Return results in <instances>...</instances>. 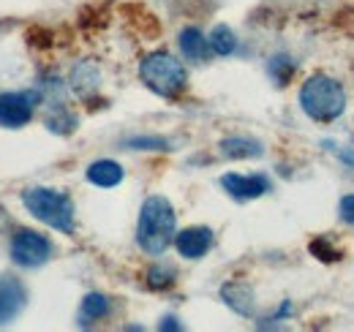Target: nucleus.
<instances>
[{"instance_id":"f257e3e1","label":"nucleus","mask_w":354,"mask_h":332,"mask_svg":"<svg viewBox=\"0 0 354 332\" xmlns=\"http://www.w3.org/2000/svg\"><path fill=\"white\" fill-rule=\"evenodd\" d=\"M175 208L164 196H150L139 210L136 223V240L150 256H161L175 240Z\"/></svg>"},{"instance_id":"f03ea898","label":"nucleus","mask_w":354,"mask_h":332,"mask_svg":"<svg viewBox=\"0 0 354 332\" xmlns=\"http://www.w3.org/2000/svg\"><path fill=\"white\" fill-rule=\"evenodd\" d=\"M300 107L316 123H330L335 118L344 115L346 109V93L338 80L324 77V74H313L308 82L300 90Z\"/></svg>"},{"instance_id":"7ed1b4c3","label":"nucleus","mask_w":354,"mask_h":332,"mask_svg":"<svg viewBox=\"0 0 354 332\" xmlns=\"http://www.w3.org/2000/svg\"><path fill=\"white\" fill-rule=\"evenodd\" d=\"M22 205L41 223L63 234H74V202L66 194L55 188H28L22 191Z\"/></svg>"},{"instance_id":"20e7f679","label":"nucleus","mask_w":354,"mask_h":332,"mask_svg":"<svg viewBox=\"0 0 354 332\" xmlns=\"http://www.w3.org/2000/svg\"><path fill=\"white\" fill-rule=\"evenodd\" d=\"M139 77L153 93H158L164 98H177L185 90V82H188L183 63L175 60L172 55H167V52L147 55L139 66Z\"/></svg>"},{"instance_id":"39448f33","label":"nucleus","mask_w":354,"mask_h":332,"mask_svg":"<svg viewBox=\"0 0 354 332\" xmlns=\"http://www.w3.org/2000/svg\"><path fill=\"white\" fill-rule=\"evenodd\" d=\"M52 256V243L46 240L44 234L22 229L14 234L11 240V259L19 267H41L46 259Z\"/></svg>"},{"instance_id":"423d86ee","label":"nucleus","mask_w":354,"mask_h":332,"mask_svg":"<svg viewBox=\"0 0 354 332\" xmlns=\"http://www.w3.org/2000/svg\"><path fill=\"white\" fill-rule=\"evenodd\" d=\"M39 104V93H3L0 95V125L3 128H22L30 123L33 109Z\"/></svg>"},{"instance_id":"0eeeda50","label":"nucleus","mask_w":354,"mask_h":332,"mask_svg":"<svg viewBox=\"0 0 354 332\" xmlns=\"http://www.w3.org/2000/svg\"><path fill=\"white\" fill-rule=\"evenodd\" d=\"M120 14L126 17L129 28H131L139 39H145V42H158L161 39L164 25H161V19L145 3H123L120 6Z\"/></svg>"},{"instance_id":"6e6552de","label":"nucleus","mask_w":354,"mask_h":332,"mask_svg":"<svg viewBox=\"0 0 354 332\" xmlns=\"http://www.w3.org/2000/svg\"><path fill=\"white\" fill-rule=\"evenodd\" d=\"M221 185L234 199H259L270 191V180L262 174H223Z\"/></svg>"},{"instance_id":"1a4fd4ad","label":"nucleus","mask_w":354,"mask_h":332,"mask_svg":"<svg viewBox=\"0 0 354 332\" xmlns=\"http://www.w3.org/2000/svg\"><path fill=\"white\" fill-rule=\"evenodd\" d=\"M28 302L25 286L17 278H0V327L14 322Z\"/></svg>"},{"instance_id":"9d476101","label":"nucleus","mask_w":354,"mask_h":332,"mask_svg":"<svg viewBox=\"0 0 354 332\" xmlns=\"http://www.w3.org/2000/svg\"><path fill=\"white\" fill-rule=\"evenodd\" d=\"M175 246L180 250V256H185V259H202L213 246V232L205 229V226L183 229L175 237Z\"/></svg>"},{"instance_id":"9b49d317","label":"nucleus","mask_w":354,"mask_h":332,"mask_svg":"<svg viewBox=\"0 0 354 332\" xmlns=\"http://www.w3.org/2000/svg\"><path fill=\"white\" fill-rule=\"evenodd\" d=\"M109 17H112L109 3H106V0H104V3H101V0H93V3L80 8L77 22H80V28H82L85 33H98V30H104V28L109 25Z\"/></svg>"},{"instance_id":"f8f14e48","label":"nucleus","mask_w":354,"mask_h":332,"mask_svg":"<svg viewBox=\"0 0 354 332\" xmlns=\"http://www.w3.org/2000/svg\"><path fill=\"white\" fill-rule=\"evenodd\" d=\"M88 180L98 188H115L123 183V166L115 161H95L88 166Z\"/></svg>"},{"instance_id":"ddd939ff","label":"nucleus","mask_w":354,"mask_h":332,"mask_svg":"<svg viewBox=\"0 0 354 332\" xmlns=\"http://www.w3.org/2000/svg\"><path fill=\"white\" fill-rule=\"evenodd\" d=\"M221 156L223 158H232V161H237V158H257V156H262V145L248 139V136H229V139L221 142Z\"/></svg>"},{"instance_id":"4468645a","label":"nucleus","mask_w":354,"mask_h":332,"mask_svg":"<svg viewBox=\"0 0 354 332\" xmlns=\"http://www.w3.org/2000/svg\"><path fill=\"white\" fill-rule=\"evenodd\" d=\"M223 299L232 311H237L240 316H251L254 313V294L245 284H226L221 289Z\"/></svg>"},{"instance_id":"2eb2a0df","label":"nucleus","mask_w":354,"mask_h":332,"mask_svg":"<svg viewBox=\"0 0 354 332\" xmlns=\"http://www.w3.org/2000/svg\"><path fill=\"white\" fill-rule=\"evenodd\" d=\"M180 49H183V55H185L188 60L202 63V60L207 57L210 42L202 36V30H196V28H185V30L180 33Z\"/></svg>"},{"instance_id":"dca6fc26","label":"nucleus","mask_w":354,"mask_h":332,"mask_svg":"<svg viewBox=\"0 0 354 332\" xmlns=\"http://www.w3.org/2000/svg\"><path fill=\"white\" fill-rule=\"evenodd\" d=\"M109 313V299L104 297V294H88L85 299H82V308H80V319H82V324H90V322H98V319H104Z\"/></svg>"},{"instance_id":"f3484780","label":"nucleus","mask_w":354,"mask_h":332,"mask_svg":"<svg viewBox=\"0 0 354 332\" xmlns=\"http://www.w3.org/2000/svg\"><path fill=\"white\" fill-rule=\"evenodd\" d=\"M207 42H210V49H213L216 55H221V57L232 55V52L237 49V39H234L232 28H226V25H216Z\"/></svg>"},{"instance_id":"a211bd4d","label":"nucleus","mask_w":354,"mask_h":332,"mask_svg":"<svg viewBox=\"0 0 354 332\" xmlns=\"http://www.w3.org/2000/svg\"><path fill=\"white\" fill-rule=\"evenodd\" d=\"M71 84H74V90H77V93L88 95L90 90H95V87H98V71H95L90 63H82V66H77V68H74V74H71Z\"/></svg>"},{"instance_id":"6ab92c4d","label":"nucleus","mask_w":354,"mask_h":332,"mask_svg":"<svg viewBox=\"0 0 354 332\" xmlns=\"http://www.w3.org/2000/svg\"><path fill=\"white\" fill-rule=\"evenodd\" d=\"M172 6H175V11H180L183 17H194V19L207 17V14L216 11V3L213 0H175Z\"/></svg>"},{"instance_id":"aec40b11","label":"nucleus","mask_w":354,"mask_h":332,"mask_svg":"<svg viewBox=\"0 0 354 332\" xmlns=\"http://www.w3.org/2000/svg\"><path fill=\"white\" fill-rule=\"evenodd\" d=\"M270 74H272V80L278 84H289L292 80V74H295V63L286 57V55H275V57H270Z\"/></svg>"},{"instance_id":"412c9836","label":"nucleus","mask_w":354,"mask_h":332,"mask_svg":"<svg viewBox=\"0 0 354 332\" xmlns=\"http://www.w3.org/2000/svg\"><path fill=\"white\" fill-rule=\"evenodd\" d=\"M28 44L33 49H52L57 44V36H55V30H49L44 25H33V28H28Z\"/></svg>"},{"instance_id":"4be33fe9","label":"nucleus","mask_w":354,"mask_h":332,"mask_svg":"<svg viewBox=\"0 0 354 332\" xmlns=\"http://www.w3.org/2000/svg\"><path fill=\"white\" fill-rule=\"evenodd\" d=\"M308 250L316 256V259H322V261H341V259H344V250H338L330 240H324V237L310 240Z\"/></svg>"},{"instance_id":"5701e85b","label":"nucleus","mask_w":354,"mask_h":332,"mask_svg":"<svg viewBox=\"0 0 354 332\" xmlns=\"http://www.w3.org/2000/svg\"><path fill=\"white\" fill-rule=\"evenodd\" d=\"M46 128L55 131V133H71L77 128V118L71 112H66V109H57V115H52L46 120Z\"/></svg>"},{"instance_id":"b1692460","label":"nucleus","mask_w":354,"mask_h":332,"mask_svg":"<svg viewBox=\"0 0 354 332\" xmlns=\"http://www.w3.org/2000/svg\"><path fill=\"white\" fill-rule=\"evenodd\" d=\"M172 284H175V270H169V267H153L147 273V286L150 289H167Z\"/></svg>"},{"instance_id":"393cba45","label":"nucleus","mask_w":354,"mask_h":332,"mask_svg":"<svg viewBox=\"0 0 354 332\" xmlns=\"http://www.w3.org/2000/svg\"><path fill=\"white\" fill-rule=\"evenodd\" d=\"M126 147H131V150H169V142L161 136H133L126 142Z\"/></svg>"},{"instance_id":"a878e982","label":"nucleus","mask_w":354,"mask_h":332,"mask_svg":"<svg viewBox=\"0 0 354 332\" xmlns=\"http://www.w3.org/2000/svg\"><path fill=\"white\" fill-rule=\"evenodd\" d=\"M333 25L341 30H354V8H341L333 14Z\"/></svg>"},{"instance_id":"bb28decb","label":"nucleus","mask_w":354,"mask_h":332,"mask_svg":"<svg viewBox=\"0 0 354 332\" xmlns=\"http://www.w3.org/2000/svg\"><path fill=\"white\" fill-rule=\"evenodd\" d=\"M338 212H341V218H344L346 223H354V194H349V196H344V199H341Z\"/></svg>"},{"instance_id":"cd10ccee","label":"nucleus","mask_w":354,"mask_h":332,"mask_svg":"<svg viewBox=\"0 0 354 332\" xmlns=\"http://www.w3.org/2000/svg\"><path fill=\"white\" fill-rule=\"evenodd\" d=\"M158 327H161V330H183V327L177 324V319H172V316H167V319H164Z\"/></svg>"}]
</instances>
